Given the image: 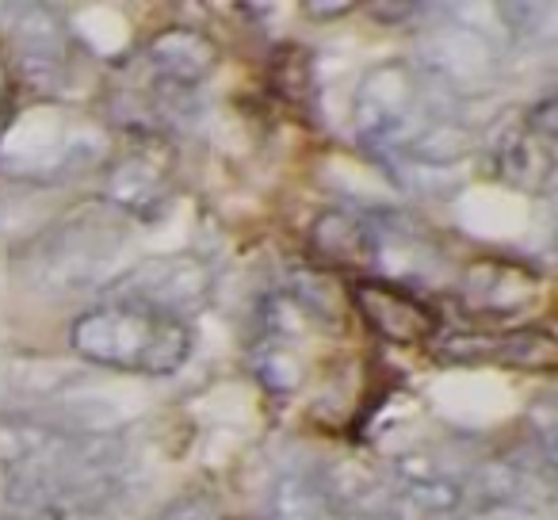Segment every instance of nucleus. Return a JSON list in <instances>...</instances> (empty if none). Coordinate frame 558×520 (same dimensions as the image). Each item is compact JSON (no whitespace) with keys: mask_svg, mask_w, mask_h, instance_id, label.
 <instances>
[{"mask_svg":"<svg viewBox=\"0 0 558 520\" xmlns=\"http://www.w3.org/2000/svg\"><path fill=\"white\" fill-rule=\"evenodd\" d=\"M0 479L9 509L24 517H100L126 486V440L47 418H9L0 425Z\"/></svg>","mask_w":558,"mask_h":520,"instance_id":"1","label":"nucleus"},{"mask_svg":"<svg viewBox=\"0 0 558 520\" xmlns=\"http://www.w3.org/2000/svg\"><path fill=\"white\" fill-rule=\"evenodd\" d=\"M356 134L390 161L448 165L466 149L459 96L410 62L367 70L356 93Z\"/></svg>","mask_w":558,"mask_h":520,"instance_id":"2","label":"nucleus"},{"mask_svg":"<svg viewBox=\"0 0 558 520\" xmlns=\"http://www.w3.org/2000/svg\"><path fill=\"white\" fill-rule=\"evenodd\" d=\"M126 233L131 222L104 199L77 203L20 245L12 253V268L27 288L47 299L81 295L111 280V268L126 249Z\"/></svg>","mask_w":558,"mask_h":520,"instance_id":"3","label":"nucleus"},{"mask_svg":"<svg viewBox=\"0 0 558 520\" xmlns=\"http://www.w3.org/2000/svg\"><path fill=\"white\" fill-rule=\"evenodd\" d=\"M111 134L93 111L65 100H39L9 116L0 131V177L62 184L108 161Z\"/></svg>","mask_w":558,"mask_h":520,"instance_id":"4","label":"nucleus"},{"mask_svg":"<svg viewBox=\"0 0 558 520\" xmlns=\"http://www.w3.org/2000/svg\"><path fill=\"white\" fill-rule=\"evenodd\" d=\"M195 334L187 322L149 306L100 299L70 326V349L81 360L123 375H172L192 356Z\"/></svg>","mask_w":558,"mask_h":520,"instance_id":"5","label":"nucleus"},{"mask_svg":"<svg viewBox=\"0 0 558 520\" xmlns=\"http://www.w3.org/2000/svg\"><path fill=\"white\" fill-rule=\"evenodd\" d=\"M215 295V268L192 253H172L142 261L123 273H116L100 288V299H119V303L149 306L169 318H195Z\"/></svg>","mask_w":558,"mask_h":520,"instance_id":"6","label":"nucleus"},{"mask_svg":"<svg viewBox=\"0 0 558 520\" xmlns=\"http://www.w3.org/2000/svg\"><path fill=\"white\" fill-rule=\"evenodd\" d=\"M555 100L543 96L532 108L494 126L486 142L489 172L524 192H550L555 184Z\"/></svg>","mask_w":558,"mask_h":520,"instance_id":"7","label":"nucleus"},{"mask_svg":"<svg viewBox=\"0 0 558 520\" xmlns=\"http://www.w3.org/2000/svg\"><path fill=\"white\" fill-rule=\"evenodd\" d=\"M177 192V161L169 138H131V146L108 161L104 195L108 207L131 222H154Z\"/></svg>","mask_w":558,"mask_h":520,"instance_id":"8","label":"nucleus"},{"mask_svg":"<svg viewBox=\"0 0 558 520\" xmlns=\"http://www.w3.org/2000/svg\"><path fill=\"white\" fill-rule=\"evenodd\" d=\"M12 62L20 77L43 88V100H54L73 73V32L50 9H12Z\"/></svg>","mask_w":558,"mask_h":520,"instance_id":"9","label":"nucleus"},{"mask_svg":"<svg viewBox=\"0 0 558 520\" xmlns=\"http://www.w3.org/2000/svg\"><path fill=\"white\" fill-rule=\"evenodd\" d=\"M352 306L375 334L395 344H421L440 329L436 306L395 280H356L352 283Z\"/></svg>","mask_w":558,"mask_h":520,"instance_id":"10","label":"nucleus"},{"mask_svg":"<svg viewBox=\"0 0 558 520\" xmlns=\"http://www.w3.org/2000/svg\"><path fill=\"white\" fill-rule=\"evenodd\" d=\"M440 356L448 360H489V364H509L520 372H550L558 356V344L547 329L517 326L489 334V329H471V334H448L440 341Z\"/></svg>","mask_w":558,"mask_h":520,"instance_id":"11","label":"nucleus"},{"mask_svg":"<svg viewBox=\"0 0 558 520\" xmlns=\"http://www.w3.org/2000/svg\"><path fill=\"white\" fill-rule=\"evenodd\" d=\"M421 70L436 77L451 96L463 88H489L497 73V55L478 32L471 27H440L433 39L425 43V65Z\"/></svg>","mask_w":558,"mask_h":520,"instance_id":"12","label":"nucleus"},{"mask_svg":"<svg viewBox=\"0 0 558 520\" xmlns=\"http://www.w3.org/2000/svg\"><path fill=\"white\" fill-rule=\"evenodd\" d=\"M138 65L146 73H154L157 81H165V85L199 93L203 81L218 65V47L195 27H165L146 43Z\"/></svg>","mask_w":558,"mask_h":520,"instance_id":"13","label":"nucleus"},{"mask_svg":"<svg viewBox=\"0 0 558 520\" xmlns=\"http://www.w3.org/2000/svg\"><path fill=\"white\" fill-rule=\"evenodd\" d=\"M311 241L329 268H375L383 256V222L333 207L314 222Z\"/></svg>","mask_w":558,"mask_h":520,"instance_id":"14","label":"nucleus"},{"mask_svg":"<svg viewBox=\"0 0 558 520\" xmlns=\"http://www.w3.org/2000/svg\"><path fill=\"white\" fill-rule=\"evenodd\" d=\"M535 288H539V273L524 268L517 261H474L463 273V299L471 311L501 318V314L520 311L532 303Z\"/></svg>","mask_w":558,"mask_h":520,"instance_id":"15","label":"nucleus"},{"mask_svg":"<svg viewBox=\"0 0 558 520\" xmlns=\"http://www.w3.org/2000/svg\"><path fill=\"white\" fill-rule=\"evenodd\" d=\"M264 520H341L337 517V486L306 463L283 467L271 482Z\"/></svg>","mask_w":558,"mask_h":520,"instance_id":"16","label":"nucleus"},{"mask_svg":"<svg viewBox=\"0 0 558 520\" xmlns=\"http://www.w3.org/2000/svg\"><path fill=\"white\" fill-rule=\"evenodd\" d=\"M271 77H276V88L283 100L303 108L306 96H311V81H314L311 55H306L303 47H279L276 62H271Z\"/></svg>","mask_w":558,"mask_h":520,"instance_id":"17","label":"nucleus"},{"mask_svg":"<svg viewBox=\"0 0 558 520\" xmlns=\"http://www.w3.org/2000/svg\"><path fill=\"white\" fill-rule=\"evenodd\" d=\"M157 520H218V501L210 494H203V489H195V494H184L165 505Z\"/></svg>","mask_w":558,"mask_h":520,"instance_id":"18","label":"nucleus"},{"mask_svg":"<svg viewBox=\"0 0 558 520\" xmlns=\"http://www.w3.org/2000/svg\"><path fill=\"white\" fill-rule=\"evenodd\" d=\"M466 520H539V512L532 505H482L466 512Z\"/></svg>","mask_w":558,"mask_h":520,"instance_id":"19","label":"nucleus"},{"mask_svg":"<svg viewBox=\"0 0 558 520\" xmlns=\"http://www.w3.org/2000/svg\"><path fill=\"white\" fill-rule=\"evenodd\" d=\"M421 12H428V9H421V4H375L372 16L383 20V24H402V20L421 16Z\"/></svg>","mask_w":558,"mask_h":520,"instance_id":"20","label":"nucleus"},{"mask_svg":"<svg viewBox=\"0 0 558 520\" xmlns=\"http://www.w3.org/2000/svg\"><path fill=\"white\" fill-rule=\"evenodd\" d=\"M9 104H12V65L9 58L0 55V131H4V123H9Z\"/></svg>","mask_w":558,"mask_h":520,"instance_id":"21","label":"nucleus"},{"mask_svg":"<svg viewBox=\"0 0 558 520\" xmlns=\"http://www.w3.org/2000/svg\"><path fill=\"white\" fill-rule=\"evenodd\" d=\"M352 4H306V16H349Z\"/></svg>","mask_w":558,"mask_h":520,"instance_id":"22","label":"nucleus"}]
</instances>
